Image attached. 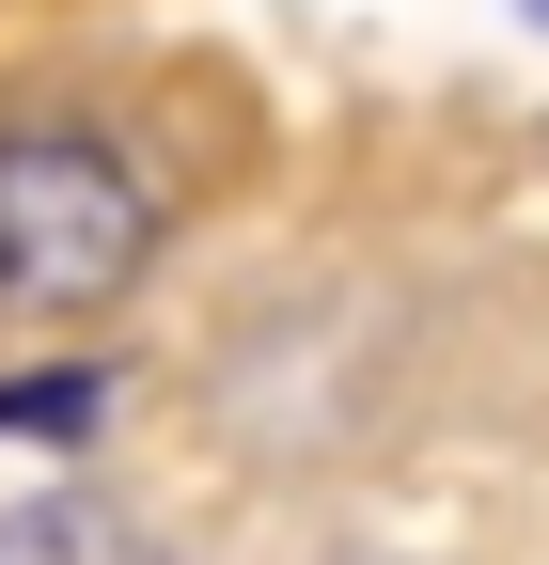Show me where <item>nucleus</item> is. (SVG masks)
I'll list each match as a JSON object with an SVG mask.
<instances>
[{
  "mask_svg": "<svg viewBox=\"0 0 549 565\" xmlns=\"http://www.w3.org/2000/svg\"><path fill=\"white\" fill-rule=\"evenodd\" d=\"M534 17H549V0H534Z\"/></svg>",
  "mask_w": 549,
  "mask_h": 565,
  "instance_id": "obj_4",
  "label": "nucleus"
},
{
  "mask_svg": "<svg viewBox=\"0 0 549 565\" xmlns=\"http://www.w3.org/2000/svg\"><path fill=\"white\" fill-rule=\"evenodd\" d=\"M173 204L79 110H0V330H79L158 282Z\"/></svg>",
  "mask_w": 549,
  "mask_h": 565,
  "instance_id": "obj_1",
  "label": "nucleus"
},
{
  "mask_svg": "<svg viewBox=\"0 0 549 565\" xmlns=\"http://www.w3.org/2000/svg\"><path fill=\"white\" fill-rule=\"evenodd\" d=\"M0 424H47V440H79V424H95V377H0Z\"/></svg>",
  "mask_w": 549,
  "mask_h": 565,
  "instance_id": "obj_3",
  "label": "nucleus"
},
{
  "mask_svg": "<svg viewBox=\"0 0 549 565\" xmlns=\"http://www.w3.org/2000/svg\"><path fill=\"white\" fill-rule=\"evenodd\" d=\"M0 565H173V534L126 487H32V503H0Z\"/></svg>",
  "mask_w": 549,
  "mask_h": 565,
  "instance_id": "obj_2",
  "label": "nucleus"
}]
</instances>
